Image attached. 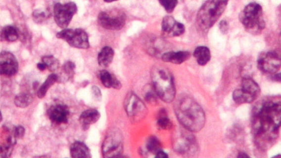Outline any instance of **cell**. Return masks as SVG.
<instances>
[{"instance_id": "6da1fadb", "label": "cell", "mask_w": 281, "mask_h": 158, "mask_svg": "<svg viewBox=\"0 0 281 158\" xmlns=\"http://www.w3.org/2000/svg\"><path fill=\"white\" fill-rule=\"evenodd\" d=\"M252 119V133L257 147L270 149L279 136L281 126V102H266L255 109Z\"/></svg>"}, {"instance_id": "7a4b0ae2", "label": "cell", "mask_w": 281, "mask_h": 158, "mask_svg": "<svg viewBox=\"0 0 281 158\" xmlns=\"http://www.w3.org/2000/svg\"><path fill=\"white\" fill-rule=\"evenodd\" d=\"M174 108L177 118L186 129L198 132L204 127L205 113L194 99L188 96H181L176 101Z\"/></svg>"}, {"instance_id": "3957f363", "label": "cell", "mask_w": 281, "mask_h": 158, "mask_svg": "<svg viewBox=\"0 0 281 158\" xmlns=\"http://www.w3.org/2000/svg\"><path fill=\"white\" fill-rule=\"evenodd\" d=\"M152 86L158 97L166 103H171L176 97L174 78L166 67L155 65L151 71Z\"/></svg>"}, {"instance_id": "277c9868", "label": "cell", "mask_w": 281, "mask_h": 158, "mask_svg": "<svg viewBox=\"0 0 281 158\" xmlns=\"http://www.w3.org/2000/svg\"><path fill=\"white\" fill-rule=\"evenodd\" d=\"M228 1L222 0L207 1L200 7L196 23L200 32L206 33L218 21L226 10Z\"/></svg>"}, {"instance_id": "5b68a950", "label": "cell", "mask_w": 281, "mask_h": 158, "mask_svg": "<svg viewBox=\"0 0 281 158\" xmlns=\"http://www.w3.org/2000/svg\"><path fill=\"white\" fill-rule=\"evenodd\" d=\"M263 8L256 2L248 3L239 14V21L248 33L259 35L266 27Z\"/></svg>"}, {"instance_id": "8992f818", "label": "cell", "mask_w": 281, "mask_h": 158, "mask_svg": "<svg viewBox=\"0 0 281 158\" xmlns=\"http://www.w3.org/2000/svg\"><path fill=\"white\" fill-rule=\"evenodd\" d=\"M103 158H129L124 156L123 138L121 131L111 128L104 139L102 146Z\"/></svg>"}, {"instance_id": "52a82bcc", "label": "cell", "mask_w": 281, "mask_h": 158, "mask_svg": "<svg viewBox=\"0 0 281 158\" xmlns=\"http://www.w3.org/2000/svg\"><path fill=\"white\" fill-rule=\"evenodd\" d=\"M260 93L258 83L251 78L245 77L242 79L241 88L234 91L233 99L236 104H251L259 97Z\"/></svg>"}, {"instance_id": "ba28073f", "label": "cell", "mask_w": 281, "mask_h": 158, "mask_svg": "<svg viewBox=\"0 0 281 158\" xmlns=\"http://www.w3.org/2000/svg\"><path fill=\"white\" fill-rule=\"evenodd\" d=\"M173 147L177 153L185 158H193L199 151L198 142L188 130L177 134L174 140Z\"/></svg>"}, {"instance_id": "9c48e42d", "label": "cell", "mask_w": 281, "mask_h": 158, "mask_svg": "<svg viewBox=\"0 0 281 158\" xmlns=\"http://www.w3.org/2000/svg\"><path fill=\"white\" fill-rule=\"evenodd\" d=\"M124 106L127 116L132 122L142 121L148 114L147 109L144 102L134 92L127 94Z\"/></svg>"}, {"instance_id": "30bf717a", "label": "cell", "mask_w": 281, "mask_h": 158, "mask_svg": "<svg viewBox=\"0 0 281 158\" xmlns=\"http://www.w3.org/2000/svg\"><path fill=\"white\" fill-rule=\"evenodd\" d=\"M56 37L66 41L75 48L87 49L90 46L89 39L86 32L82 29H66L59 32Z\"/></svg>"}, {"instance_id": "8fae6325", "label": "cell", "mask_w": 281, "mask_h": 158, "mask_svg": "<svg viewBox=\"0 0 281 158\" xmlns=\"http://www.w3.org/2000/svg\"><path fill=\"white\" fill-rule=\"evenodd\" d=\"M127 17L122 10H114L101 12L98 15L99 25L108 30L118 31L125 25Z\"/></svg>"}, {"instance_id": "7c38bea8", "label": "cell", "mask_w": 281, "mask_h": 158, "mask_svg": "<svg viewBox=\"0 0 281 158\" xmlns=\"http://www.w3.org/2000/svg\"><path fill=\"white\" fill-rule=\"evenodd\" d=\"M258 69L265 74H275L281 67V49H275L260 54L257 61Z\"/></svg>"}, {"instance_id": "4fadbf2b", "label": "cell", "mask_w": 281, "mask_h": 158, "mask_svg": "<svg viewBox=\"0 0 281 158\" xmlns=\"http://www.w3.org/2000/svg\"><path fill=\"white\" fill-rule=\"evenodd\" d=\"M55 23L61 29H66L70 25L72 18L78 12V7L74 2L62 4L56 3L53 8Z\"/></svg>"}, {"instance_id": "5bb4252c", "label": "cell", "mask_w": 281, "mask_h": 158, "mask_svg": "<svg viewBox=\"0 0 281 158\" xmlns=\"http://www.w3.org/2000/svg\"><path fill=\"white\" fill-rule=\"evenodd\" d=\"M18 69V62L15 55L9 51H2L0 54L1 75L11 77L17 73Z\"/></svg>"}, {"instance_id": "9a60e30c", "label": "cell", "mask_w": 281, "mask_h": 158, "mask_svg": "<svg viewBox=\"0 0 281 158\" xmlns=\"http://www.w3.org/2000/svg\"><path fill=\"white\" fill-rule=\"evenodd\" d=\"M47 116L50 120L55 124L61 125L67 123L70 117L69 108L63 104H55L47 110Z\"/></svg>"}, {"instance_id": "2e32d148", "label": "cell", "mask_w": 281, "mask_h": 158, "mask_svg": "<svg viewBox=\"0 0 281 158\" xmlns=\"http://www.w3.org/2000/svg\"><path fill=\"white\" fill-rule=\"evenodd\" d=\"M162 31L167 37H176L183 35L186 31L183 24L176 21L171 16H166L162 22Z\"/></svg>"}, {"instance_id": "e0dca14e", "label": "cell", "mask_w": 281, "mask_h": 158, "mask_svg": "<svg viewBox=\"0 0 281 158\" xmlns=\"http://www.w3.org/2000/svg\"><path fill=\"white\" fill-rule=\"evenodd\" d=\"M101 118V114L95 109H89L84 111L79 118V121L82 129L87 130L90 125L95 123Z\"/></svg>"}, {"instance_id": "ac0fdd59", "label": "cell", "mask_w": 281, "mask_h": 158, "mask_svg": "<svg viewBox=\"0 0 281 158\" xmlns=\"http://www.w3.org/2000/svg\"><path fill=\"white\" fill-rule=\"evenodd\" d=\"M190 57L189 51H180L178 52L168 51L162 55V59L164 62H170L174 64L180 65L188 60Z\"/></svg>"}, {"instance_id": "d6986e66", "label": "cell", "mask_w": 281, "mask_h": 158, "mask_svg": "<svg viewBox=\"0 0 281 158\" xmlns=\"http://www.w3.org/2000/svg\"><path fill=\"white\" fill-rule=\"evenodd\" d=\"M72 158H92L91 150L83 142L75 141L70 147Z\"/></svg>"}, {"instance_id": "ffe728a7", "label": "cell", "mask_w": 281, "mask_h": 158, "mask_svg": "<svg viewBox=\"0 0 281 158\" xmlns=\"http://www.w3.org/2000/svg\"><path fill=\"white\" fill-rule=\"evenodd\" d=\"M114 51L110 46L103 47L98 55V62L99 66L106 68L111 65L113 61Z\"/></svg>"}, {"instance_id": "44dd1931", "label": "cell", "mask_w": 281, "mask_h": 158, "mask_svg": "<svg viewBox=\"0 0 281 158\" xmlns=\"http://www.w3.org/2000/svg\"><path fill=\"white\" fill-rule=\"evenodd\" d=\"M194 56L200 66H205L211 59V51L208 47L200 46L196 47L194 51Z\"/></svg>"}, {"instance_id": "7402d4cb", "label": "cell", "mask_w": 281, "mask_h": 158, "mask_svg": "<svg viewBox=\"0 0 281 158\" xmlns=\"http://www.w3.org/2000/svg\"><path fill=\"white\" fill-rule=\"evenodd\" d=\"M19 35L18 31L13 26H7L1 30V41L14 42L17 40Z\"/></svg>"}, {"instance_id": "603a6c76", "label": "cell", "mask_w": 281, "mask_h": 158, "mask_svg": "<svg viewBox=\"0 0 281 158\" xmlns=\"http://www.w3.org/2000/svg\"><path fill=\"white\" fill-rule=\"evenodd\" d=\"M58 81V76L57 74L54 73L50 74L38 90V97L39 98H43L45 97L48 90Z\"/></svg>"}, {"instance_id": "cb8c5ba5", "label": "cell", "mask_w": 281, "mask_h": 158, "mask_svg": "<svg viewBox=\"0 0 281 158\" xmlns=\"http://www.w3.org/2000/svg\"><path fill=\"white\" fill-rule=\"evenodd\" d=\"M17 140L12 135L7 138L6 141L1 145V158H9L13 152L14 146Z\"/></svg>"}, {"instance_id": "d4e9b609", "label": "cell", "mask_w": 281, "mask_h": 158, "mask_svg": "<svg viewBox=\"0 0 281 158\" xmlns=\"http://www.w3.org/2000/svg\"><path fill=\"white\" fill-rule=\"evenodd\" d=\"M33 101V97L29 93H22L14 98V104L20 108H26Z\"/></svg>"}, {"instance_id": "484cf974", "label": "cell", "mask_w": 281, "mask_h": 158, "mask_svg": "<svg viewBox=\"0 0 281 158\" xmlns=\"http://www.w3.org/2000/svg\"><path fill=\"white\" fill-rule=\"evenodd\" d=\"M146 149L151 154H156L162 151V144L157 137L151 136L148 138Z\"/></svg>"}, {"instance_id": "4316f807", "label": "cell", "mask_w": 281, "mask_h": 158, "mask_svg": "<svg viewBox=\"0 0 281 158\" xmlns=\"http://www.w3.org/2000/svg\"><path fill=\"white\" fill-rule=\"evenodd\" d=\"M157 125L160 129L163 130L171 129L173 126V124L167 116L166 112L164 110H162L159 113Z\"/></svg>"}, {"instance_id": "83f0119b", "label": "cell", "mask_w": 281, "mask_h": 158, "mask_svg": "<svg viewBox=\"0 0 281 158\" xmlns=\"http://www.w3.org/2000/svg\"><path fill=\"white\" fill-rule=\"evenodd\" d=\"M99 78L102 84L106 88H111L113 87L114 83L116 79L114 75L110 74L105 70L100 71Z\"/></svg>"}, {"instance_id": "f1b7e54d", "label": "cell", "mask_w": 281, "mask_h": 158, "mask_svg": "<svg viewBox=\"0 0 281 158\" xmlns=\"http://www.w3.org/2000/svg\"><path fill=\"white\" fill-rule=\"evenodd\" d=\"M42 61L45 64L47 69L51 72H54L59 67V62L53 55H46L42 58Z\"/></svg>"}, {"instance_id": "f546056e", "label": "cell", "mask_w": 281, "mask_h": 158, "mask_svg": "<svg viewBox=\"0 0 281 158\" xmlns=\"http://www.w3.org/2000/svg\"><path fill=\"white\" fill-rule=\"evenodd\" d=\"M76 66L74 62L68 61L62 67V73L65 75L67 80H70L74 78Z\"/></svg>"}, {"instance_id": "4dcf8cb0", "label": "cell", "mask_w": 281, "mask_h": 158, "mask_svg": "<svg viewBox=\"0 0 281 158\" xmlns=\"http://www.w3.org/2000/svg\"><path fill=\"white\" fill-rule=\"evenodd\" d=\"M158 95L156 94L153 86L147 87L144 97L145 100L151 104H155L157 101Z\"/></svg>"}, {"instance_id": "1f68e13d", "label": "cell", "mask_w": 281, "mask_h": 158, "mask_svg": "<svg viewBox=\"0 0 281 158\" xmlns=\"http://www.w3.org/2000/svg\"><path fill=\"white\" fill-rule=\"evenodd\" d=\"M164 7L168 13H172L178 5V1L176 0H163L159 1Z\"/></svg>"}, {"instance_id": "d6a6232c", "label": "cell", "mask_w": 281, "mask_h": 158, "mask_svg": "<svg viewBox=\"0 0 281 158\" xmlns=\"http://www.w3.org/2000/svg\"><path fill=\"white\" fill-rule=\"evenodd\" d=\"M32 16H33L34 21L36 23L40 24L46 21L47 14L46 13V12L41 9H36L33 12Z\"/></svg>"}, {"instance_id": "836d02e7", "label": "cell", "mask_w": 281, "mask_h": 158, "mask_svg": "<svg viewBox=\"0 0 281 158\" xmlns=\"http://www.w3.org/2000/svg\"><path fill=\"white\" fill-rule=\"evenodd\" d=\"M25 129L23 126H16L12 130V135L14 137L16 140L21 139L25 136Z\"/></svg>"}, {"instance_id": "e575fe53", "label": "cell", "mask_w": 281, "mask_h": 158, "mask_svg": "<svg viewBox=\"0 0 281 158\" xmlns=\"http://www.w3.org/2000/svg\"><path fill=\"white\" fill-rule=\"evenodd\" d=\"M92 93L95 100L101 101L102 100V93L98 86L94 85L92 87Z\"/></svg>"}, {"instance_id": "d590c367", "label": "cell", "mask_w": 281, "mask_h": 158, "mask_svg": "<svg viewBox=\"0 0 281 158\" xmlns=\"http://www.w3.org/2000/svg\"><path fill=\"white\" fill-rule=\"evenodd\" d=\"M219 28L223 34H227L229 29H230V25H229V23L226 20H223L219 24Z\"/></svg>"}, {"instance_id": "8d00e7d4", "label": "cell", "mask_w": 281, "mask_h": 158, "mask_svg": "<svg viewBox=\"0 0 281 158\" xmlns=\"http://www.w3.org/2000/svg\"><path fill=\"white\" fill-rule=\"evenodd\" d=\"M155 158H169L167 154L163 151H160L156 154Z\"/></svg>"}, {"instance_id": "74e56055", "label": "cell", "mask_w": 281, "mask_h": 158, "mask_svg": "<svg viewBox=\"0 0 281 158\" xmlns=\"http://www.w3.org/2000/svg\"><path fill=\"white\" fill-rule=\"evenodd\" d=\"M272 77L273 80L276 82H281V73L275 74L274 76Z\"/></svg>"}, {"instance_id": "f35d334b", "label": "cell", "mask_w": 281, "mask_h": 158, "mask_svg": "<svg viewBox=\"0 0 281 158\" xmlns=\"http://www.w3.org/2000/svg\"><path fill=\"white\" fill-rule=\"evenodd\" d=\"M37 68L41 71H44L47 69V67L43 62L38 63L37 64Z\"/></svg>"}, {"instance_id": "ab89813d", "label": "cell", "mask_w": 281, "mask_h": 158, "mask_svg": "<svg viewBox=\"0 0 281 158\" xmlns=\"http://www.w3.org/2000/svg\"><path fill=\"white\" fill-rule=\"evenodd\" d=\"M237 158H251L245 153L240 152L238 154Z\"/></svg>"}, {"instance_id": "60d3db41", "label": "cell", "mask_w": 281, "mask_h": 158, "mask_svg": "<svg viewBox=\"0 0 281 158\" xmlns=\"http://www.w3.org/2000/svg\"><path fill=\"white\" fill-rule=\"evenodd\" d=\"M271 158H281V154H278V155H276Z\"/></svg>"}, {"instance_id": "b9f144b4", "label": "cell", "mask_w": 281, "mask_h": 158, "mask_svg": "<svg viewBox=\"0 0 281 158\" xmlns=\"http://www.w3.org/2000/svg\"><path fill=\"white\" fill-rule=\"evenodd\" d=\"M34 158H48L47 156H40V157H35Z\"/></svg>"}, {"instance_id": "7bdbcfd3", "label": "cell", "mask_w": 281, "mask_h": 158, "mask_svg": "<svg viewBox=\"0 0 281 158\" xmlns=\"http://www.w3.org/2000/svg\"><path fill=\"white\" fill-rule=\"evenodd\" d=\"M2 114H1V121H2Z\"/></svg>"}, {"instance_id": "ee69618b", "label": "cell", "mask_w": 281, "mask_h": 158, "mask_svg": "<svg viewBox=\"0 0 281 158\" xmlns=\"http://www.w3.org/2000/svg\"></svg>"}]
</instances>
